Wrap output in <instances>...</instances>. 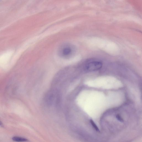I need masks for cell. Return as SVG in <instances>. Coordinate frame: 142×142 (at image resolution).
<instances>
[{
	"instance_id": "cell-1",
	"label": "cell",
	"mask_w": 142,
	"mask_h": 142,
	"mask_svg": "<svg viewBox=\"0 0 142 142\" xmlns=\"http://www.w3.org/2000/svg\"><path fill=\"white\" fill-rule=\"evenodd\" d=\"M75 52V48L73 45L66 43L61 45L58 50V53L60 57L68 59L73 56Z\"/></svg>"
},
{
	"instance_id": "cell-2",
	"label": "cell",
	"mask_w": 142,
	"mask_h": 142,
	"mask_svg": "<svg viewBox=\"0 0 142 142\" xmlns=\"http://www.w3.org/2000/svg\"><path fill=\"white\" fill-rule=\"evenodd\" d=\"M102 66V63L99 61H93L87 64L85 66L86 70L90 71H94L100 69Z\"/></svg>"
},
{
	"instance_id": "cell-3",
	"label": "cell",
	"mask_w": 142,
	"mask_h": 142,
	"mask_svg": "<svg viewBox=\"0 0 142 142\" xmlns=\"http://www.w3.org/2000/svg\"><path fill=\"white\" fill-rule=\"evenodd\" d=\"M12 140L13 141L17 142H24L27 141V140L26 139L18 137H13Z\"/></svg>"
},
{
	"instance_id": "cell-4",
	"label": "cell",
	"mask_w": 142,
	"mask_h": 142,
	"mask_svg": "<svg viewBox=\"0 0 142 142\" xmlns=\"http://www.w3.org/2000/svg\"><path fill=\"white\" fill-rule=\"evenodd\" d=\"M90 122L93 128L95 129V130L97 131H99V128H98L97 126L95 123L93 122V121L92 120H90Z\"/></svg>"
},
{
	"instance_id": "cell-5",
	"label": "cell",
	"mask_w": 142,
	"mask_h": 142,
	"mask_svg": "<svg viewBox=\"0 0 142 142\" xmlns=\"http://www.w3.org/2000/svg\"><path fill=\"white\" fill-rule=\"evenodd\" d=\"M116 117L118 120L120 121L121 122H123L124 121L123 119L122 118L121 116L119 115V114L117 115L116 116Z\"/></svg>"
},
{
	"instance_id": "cell-6",
	"label": "cell",
	"mask_w": 142,
	"mask_h": 142,
	"mask_svg": "<svg viewBox=\"0 0 142 142\" xmlns=\"http://www.w3.org/2000/svg\"><path fill=\"white\" fill-rule=\"evenodd\" d=\"M3 126V124L0 121V127H2Z\"/></svg>"
}]
</instances>
